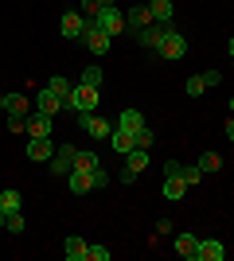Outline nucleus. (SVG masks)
<instances>
[{"instance_id": "8", "label": "nucleus", "mask_w": 234, "mask_h": 261, "mask_svg": "<svg viewBox=\"0 0 234 261\" xmlns=\"http://www.w3.org/2000/svg\"><path fill=\"white\" fill-rule=\"evenodd\" d=\"M94 23H98V28H101L106 35H110V39H113V35H121V32H125V16L117 12V4L101 8V12H98V20H94Z\"/></svg>"}, {"instance_id": "28", "label": "nucleus", "mask_w": 234, "mask_h": 261, "mask_svg": "<svg viewBox=\"0 0 234 261\" xmlns=\"http://www.w3.org/2000/svg\"><path fill=\"white\" fill-rule=\"evenodd\" d=\"M152 141H156V137H152V129H148V125L133 133V148H145V152H148V148H152Z\"/></svg>"}, {"instance_id": "36", "label": "nucleus", "mask_w": 234, "mask_h": 261, "mask_svg": "<svg viewBox=\"0 0 234 261\" xmlns=\"http://www.w3.org/2000/svg\"><path fill=\"white\" fill-rule=\"evenodd\" d=\"M8 129L12 133H23V129H28V117H8Z\"/></svg>"}, {"instance_id": "13", "label": "nucleus", "mask_w": 234, "mask_h": 261, "mask_svg": "<svg viewBox=\"0 0 234 261\" xmlns=\"http://www.w3.org/2000/svg\"><path fill=\"white\" fill-rule=\"evenodd\" d=\"M4 113H8V117H28V113H32L28 94H4Z\"/></svg>"}, {"instance_id": "25", "label": "nucleus", "mask_w": 234, "mask_h": 261, "mask_svg": "<svg viewBox=\"0 0 234 261\" xmlns=\"http://www.w3.org/2000/svg\"><path fill=\"white\" fill-rule=\"evenodd\" d=\"M101 78H106V74H101V66H98V63H90L86 70H82V86H94V90H101Z\"/></svg>"}, {"instance_id": "30", "label": "nucleus", "mask_w": 234, "mask_h": 261, "mask_svg": "<svg viewBox=\"0 0 234 261\" xmlns=\"http://www.w3.org/2000/svg\"><path fill=\"white\" fill-rule=\"evenodd\" d=\"M199 179H203V172H199V168H195V164H184V184H188V187H195Z\"/></svg>"}, {"instance_id": "16", "label": "nucleus", "mask_w": 234, "mask_h": 261, "mask_svg": "<svg viewBox=\"0 0 234 261\" xmlns=\"http://www.w3.org/2000/svg\"><path fill=\"white\" fill-rule=\"evenodd\" d=\"M195 246H199V238H195V234H188V230H179V234H176V246H172V250H176L184 261H191V257H195Z\"/></svg>"}, {"instance_id": "43", "label": "nucleus", "mask_w": 234, "mask_h": 261, "mask_svg": "<svg viewBox=\"0 0 234 261\" xmlns=\"http://www.w3.org/2000/svg\"><path fill=\"white\" fill-rule=\"evenodd\" d=\"M230 70H234V63H230Z\"/></svg>"}, {"instance_id": "23", "label": "nucleus", "mask_w": 234, "mask_h": 261, "mask_svg": "<svg viewBox=\"0 0 234 261\" xmlns=\"http://www.w3.org/2000/svg\"><path fill=\"white\" fill-rule=\"evenodd\" d=\"M125 168L141 175V172H145V168H148V152H145V148H133V152L125 156Z\"/></svg>"}, {"instance_id": "24", "label": "nucleus", "mask_w": 234, "mask_h": 261, "mask_svg": "<svg viewBox=\"0 0 234 261\" xmlns=\"http://www.w3.org/2000/svg\"><path fill=\"white\" fill-rule=\"evenodd\" d=\"M195 168H199L203 175H207V172H219V168H223V156H219V152H203Z\"/></svg>"}, {"instance_id": "19", "label": "nucleus", "mask_w": 234, "mask_h": 261, "mask_svg": "<svg viewBox=\"0 0 234 261\" xmlns=\"http://www.w3.org/2000/svg\"><path fill=\"white\" fill-rule=\"evenodd\" d=\"M110 144H113V152H117V156H129V152H133V133L113 129L110 133Z\"/></svg>"}, {"instance_id": "29", "label": "nucleus", "mask_w": 234, "mask_h": 261, "mask_svg": "<svg viewBox=\"0 0 234 261\" xmlns=\"http://www.w3.org/2000/svg\"><path fill=\"white\" fill-rule=\"evenodd\" d=\"M47 86H51V90H55V94H59V98L67 101V94H70V82H67V78H63V74H55V78H51V82H47Z\"/></svg>"}, {"instance_id": "34", "label": "nucleus", "mask_w": 234, "mask_h": 261, "mask_svg": "<svg viewBox=\"0 0 234 261\" xmlns=\"http://www.w3.org/2000/svg\"><path fill=\"white\" fill-rule=\"evenodd\" d=\"M101 187H110V172H106V168L94 172V191H101Z\"/></svg>"}, {"instance_id": "22", "label": "nucleus", "mask_w": 234, "mask_h": 261, "mask_svg": "<svg viewBox=\"0 0 234 261\" xmlns=\"http://www.w3.org/2000/svg\"><path fill=\"white\" fill-rule=\"evenodd\" d=\"M152 23H172V0H148Z\"/></svg>"}, {"instance_id": "11", "label": "nucleus", "mask_w": 234, "mask_h": 261, "mask_svg": "<svg viewBox=\"0 0 234 261\" xmlns=\"http://www.w3.org/2000/svg\"><path fill=\"white\" fill-rule=\"evenodd\" d=\"M98 172V168H94ZM94 172H86V168H70L67 172V184L74 195H86V191H94Z\"/></svg>"}, {"instance_id": "26", "label": "nucleus", "mask_w": 234, "mask_h": 261, "mask_svg": "<svg viewBox=\"0 0 234 261\" xmlns=\"http://www.w3.org/2000/svg\"><path fill=\"white\" fill-rule=\"evenodd\" d=\"M74 168H86V172H94V168H101V160H98V152H90V148H86V152H78V156H74Z\"/></svg>"}, {"instance_id": "20", "label": "nucleus", "mask_w": 234, "mask_h": 261, "mask_svg": "<svg viewBox=\"0 0 234 261\" xmlns=\"http://www.w3.org/2000/svg\"><path fill=\"white\" fill-rule=\"evenodd\" d=\"M188 195V184L179 179V175H164V199L168 203H176V199H184Z\"/></svg>"}, {"instance_id": "12", "label": "nucleus", "mask_w": 234, "mask_h": 261, "mask_svg": "<svg viewBox=\"0 0 234 261\" xmlns=\"http://www.w3.org/2000/svg\"><path fill=\"white\" fill-rule=\"evenodd\" d=\"M51 156H55V144H51V137H32V141H28V160L47 164Z\"/></svg>"}, {"instance_id": "3", "label": "nucleus", "mask_w": 234, "mask_h": 261, "mask_svg": "<svg viewBox=\"0 0 234 261\" xmlns=\"http://www.w3.org/2000/svg\"><path fill=\"white\" fill-rule=\"evenodd\" d=\"M78 117V129H86L94 141H110V133H113V121L98 117V113H74Z\"/></svg>"}, {"instance_id": "5", "label": "nucleus", "mask_w": 234, "mask_h": 261, "mask_svg": "<svg viewBox=\"0 0 234 261\" xmlns=\"http://www.w3.org/2000/svg\"><path fill=\"white\" fill-rule=\"evenodd\" d=\"M59 32L67 35V39H82V35H86V16L78 8L63 12V16H59Z\"/></svg>"}, {"instance_id": "42", "label": "nucleus", "mask_w": 234, "mask_h": 261, "mask_svg": "<svg viewBox=\"0 0 234 261\" xmlns=\"http://www.w3.org/2000/svg\"><path fill=\"white\" fill-rule=\"evenodd\" d=\"M230 117H234V98H230Z\"/></svg>"}, {"instance_id": "33", "label": "nucleus", "mask_w": 234, "mask_h": 261, "mask_svg": "<svg viewBox=\"0 0 234 261\" xmlns=\"http://www.w3.org/2000/svg\"><path fill=\"white\" fill-rule=\"evenodd\" d=\"M86 261H110V250H106V246H90V250H86Z\"/></svg>"}, {"instance_id": "18", "label": "nucleus", "mask_w": 234, "mask_h": 261, "mask_svg": "<svg viewBox=\"0 0 234 261\" xmlns=\"http://www.w3.org/2000/svg\"><path fill=\"white\" fill-rule=\"evenodd\" d=\"M86 250H90V246L78 238V234H70V238L63 242V253H67V261H86Z\"/></svg>"}, {"instance_id": "37", "label": "nucleus", "mask_w": 234, "mask_h": 261, "mask_svg": "<svg viewBox=\"0 0 234 261\" xmlns=\"http://www.w3.org/2000/svg\"><path fill=\"white\" fill-rule=\"evenodd\" d=\"M156 234H172V218H156Z\"/></svg>"}, {"instance_id": "38", "label": "nucleus", "mask_w": 234, "mask_h": 261, "mask_svg": "<svg viewBox=\"0 0 234 261\" xmlns=\"http://www.w3.org/2000/svg\"><path fill=\"white\" fill-rule=\"evenodd\" d=\"M226 141H230V144H234V117H230V121H226Z\"/></svg>"}, {"instance_id": "6", "label": "nucleus", "mask_w": 234, "mask_h": 261, "mask_svg": "<svg viewBox=\"0 0 234 261\" xmlns=\"http://www.w3.org/2000/svg\"><path fill=\"white\" fill-rule=\"evenodd\" d=\"M160 59H172V63H179V59H184V55H188V39H184V35L176 32V28H172V32L164 35V43H160Z\"/></svg>"}, {"instance_id": "9", "label": "nucleus", "mask_w": 234, "mask_h": 261, "mask_svg": "<svg viewBox=\"0 0 234 261\" xmlns=\"http://www.w3.org/2000/svg\"><path fill=\"white\" fill-rule=\"evenodd\" d=\"M223 257H226V246L219 238H199L195 257H191V261H223Z\"/></svg>"}, {"instance_id": "39", "label": "nucleus", "mask_w": 234, "mask_h": 261, "mask_svg": "<svg viewBox=\"0 0 234 261\" xmlns=\"http://www.w3.org/2000/svg\"><path fill=\"white\" fill-rule=\"evenodd\" d=\"M226 51H230V59H234V35H230V43H226Z\"/></svg>"}, {"instance_id": "41", "label": "nucleus", "mask_w": 234, "mask_h": 261, "mask_svg": "<svg viewBox=\"0 0 234 261\" xmlns=\"http://www.w3.org/2000/svg\"><path fill=\"white\" fill-rule=\"evenodd\" d=\"M0 113H4V94H0Z\"/></svg>"}, {"instance_id": "15", "label": "nucleus", "mask_w": 234, "mask_h": 261, "mask_svg": "<svg viewBox=\"0 0 234 261\" xmlns=\"http://www.w3.org/2000/svg\"><path fill=\"white\" fill-rule=\"evenodd\" d=\"M117 129H125V133L145 129V113H141V109H121V113H117Z\"/></svg>"}, {"instance_id": "10", "label": "nucleus", "mask_w": 234, "mask_h": 261, "mask_svg": "<svg viewBox=\"0 0 234 261\" xmlns=\"http://www.w3.org/2000/svg\"><path fill=\"white\" fill-rule=\"evenodd\" d=\"M51 125H55V117L51 113H43V109H35V113H28V137H51Z\"/></svg>"}, {"instance_id": "27", "label": "nucleus", "mask_w": 234, "mask_h": 261, "mask_svg": "<svg viewBox=\"0 0 234 261\" xmlns=\"http://www.w3.org/2000/svg\"><path fill=\"white\" fill-rule=\"evenodd\" d=\"M184 90H188V98H203V94H207V86H203V74H191L188 82H184Z\"/></svg>"}, {"instance_id": "35", "label": "nucleus", "mask_w": 234, "mask_h": 261, "mask_svg": "<svg viewBox=\"0 0 234 261\" xmlns=\"http://www.w3.org/2000/svg\"><path fill=\"white\" fill-rule=\"evenodd\" d=\"M164 175H179V179H184V164H179V160H168L164 164Z\"/></svg>"}, {"instance_id": "2", "label": "nucleus", "mask_w": 234, "mask_h": 261, "mask_svg": "<svg viewBox=\"0 0 234 261\" xmlns=\"http://www.w3.org/2000/svg\"><path fill=\"white\" fill-rule=\"evenodd\" d=\"M82 43H86V51L94 55V59H101V55H110V43H113V39L101 32L94 20H86V35H82Z\"/></svg>"}, {"instance_id": "31", "label": "nucleus", "mask_w": 234, "mask_h": 261, "mask_svg": "<svg viewBox=\"0 0 234 261\" xmlns=\"http://www.w3.org/2000/svg\"><path fill=\"white\" fill-rule=\"evenodd\" d=\"M4 230H12V234H23V211H16V215H8V222H4Z\"/></svg>"}, {"instance_id": "40", "label": "nucleus", "mask_w": 234, "mask_h": 261, "mask_svg": "<svg viewBox=\"0 0 234 261\" xmlns=\"http://www.w3.org/2000/svg\"><path fill=\"white\" fill-rule=\"evenodd\" d=\"M4 222H8V215H4V211H0V226H4Z\"/></svg>"}, {"instance_id": "14", "label": "nucleus", "mask_w": 234, "mask_h": 261, "mask_svg": "<svg viewBox=\"0 0 234 261\" xmlns=\"http://www.w3.org/2000/svg\"><path fill=\"white\" fill-rule=\"evenodd\" d=\"M148 23H152V12H148V4H137V8L125 12V28L141 32V28H148Z\"/></svg>"}, {"instance_id": "32", "label": "nucleus", "mask_w": 234, "mask_h": 261, "mask_svg": "<svg viewBox=\"0 0 234 261\" xmlns=\"http://www.w3.org/2000/svg\"><path fill=\"white\" fill-rule=\"evenodd\" d=\"M219 82H223V70H215V66H211V70H203V86H207V90H215Z\"/></svg>"}, {"instance_id": "7", "label": "nucleus", "mask_w": 234, "mask_h": 261, "mask_svg": "<svg viewBox=\"0 0 234 261\" xmlns=\"http://www.w3.org/2000/svg\"><path fill=\"white\" fill-rule=\"evenodd\" d=\"M74 156H78V148H74V144H59V148H55V156L47 160L51 175H67L70 168H74Z\"/></svg>"}, {"instance_id": "21", "label": "nucleus", "mask_w": 234, "mask_h": 261, "mask_svg": "<svg viewBox=\"0 0 234 261\" xmlns=\"http://www.w3.org/2000/svg\"><path fill=\"white\" fill-rule=\"evenodd\" d=\"M0 211L4 215H16V211H23V199L16 187H8V191H0Z\"/></svg>"}, {"instance_id": "4", "label": "nucleus", "mask_w": 234, "mask_h": 261, "mask_svg": "<svg viewBox=\"0 0 234 261\" xmlns=\"http://www.w3.org/2000/svg\"><path fill=\"white\" fill-rule=\"evenodd\" d=\"M172 28H176V23H148V28L137 32V43L148 47V51H160V43H164V35L172 32Z\"/></svg>"}, {"instance_id": "1", "label": "nucleus", "mask_w": 234, "mask_h": 261, "mask_svg": "<svg viewBox=\"0 0 234 261\" xmlns=\"http://www.w3.org/2000/svg\"><path fill=\"white\" fill-rule=\"evenodd\" d=\"M98 98H101V94L94 86H82V82H78V86H70L63 109H70V113H94V109H98Z\"/></svg>"}, {"instance_id": "17", "label": "nucleus", "mask_w": 234, "mask_h": 261, "mask_svg": "<svg viewBox=\"0 0 234 261\" xmlns=\"http://www.w3.org/2000/svg\"><path fill=\"white\" fill-rule=\"evenodd\" d=\"M35 109H43V113H51V117H55L59 109H63V98H59L55 90L47 86V90H39V98H35Z\"/></svg>"}]
</instances>
